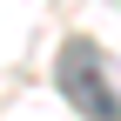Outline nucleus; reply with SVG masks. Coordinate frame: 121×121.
<instances>
[{
    "mask_svg": "<svg viewBox=\"0 0 121 121\" xmlns=\"http://www.w3.org/2000/svg\"><path fill=\"white\" fill-rule=\"evenodd\" d=\"M54 87L67 94V108L81 114V121H121V108H114V54L101 47L94 34L60 40V54H54Z\"/></svg>",
    "mask_w": 121,
    "mask_h": 121,
    "instance_id": "f257e3e1",
    "label": "nucleus"
}]
</instances>
